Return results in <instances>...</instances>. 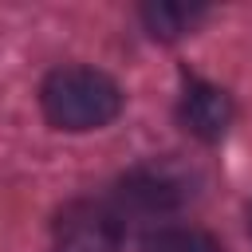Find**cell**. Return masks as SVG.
Returning <instances> with one entry per match:
<instances>
[{
  "instance_id": "cell-1",
  "label": "cell",
  "mask_w": 252,
  "mask_h": 252,
  "mask_svg": "<svg viewBox=\"0 0 252 252\" xmlns=\"http://www.w3.org/2000/svg\"><path fill=\"white\" fill-rule=\"evenodd\" d=\"M43 114L59 130H98L122 110V91L110 75L94 67H59L39 91Z\"/></svg>"
},
{
  "instance_id": "cell-2",
  "label": "cell",
  "mask_w": 252,
  "mask_h": 252,
  "mask_svg": "<svg viewBox=\"0 0 252 252\" xmlns=\"http://www.w3.org/2000/svg\"><path fill=\"white\" fill-rule=\"evenodd\" d=\"M126 220L106 201H71L55 213L51 252H118Z\"/></svg>"
},
{
  "instance_id": "cell-3",
  "label": "cell",
  "mask_w": 252,
  "mask_h": 252,
  "mask_svg": "<svg viewBox=\"0 0 252 252\" xmlns=\"http://www.w3.org/2000/svg\"><path fill=\"white\" fill-rule=\"evenodd\" d=\"M189 197V185L181 173L165 169V165H142V169H130L122 181H118V217H165L173 213L177 205H185Z\"/></svg>"
},
{
  "instance_id": "cell-4",
  "label": "cell",
  "mask_w": 252,
  "mask_h": 252,
  "mask_svg": "<svg viewBox=\"0 0 252 252\" xmlns=\"http://www.w3.org/2000/svg\"><path fill=\"white\" fill-rule=\"evenodd\" d=\"M177 118L181 126L201 138V142H220L224 130L232 126V98L205 79H185L181 98H177Z\"/></svg>"
},
{
  "instance_id": "cell-5",
  "label": "cell",
  "mask_w": 252,
  "mask_h": 252,
  "mask_svg": "<svg viewBox=\"0 0 252 252\" xmlns=\"http://www.w3.org/2000/svg\"><path fill=\"white\" fill-rule=\"evenodd\" d=\"M205 16V8H189V4H146L142 20L146 32L154 39H181L185 32H193V24Z\"/></svg>"
},
{
  "instance_id": "cell-6",
  "label": "cell",
  "mask_w": 252,
  "mask_h": 252,
  "mask_svg": "<svg viewBox=\"0 0 252 252\" xmlns=\"http://www.w3.org/2000/svg\"><path fill=\"white\" fill-rule=\"evenodd\" d=\"M146 252H220V244L201 228H165L146 244Z\"/></svg>"
},
{
  "instance_id": "cell-7",
  "label": "cell",
  "mask_w": 252,
  "mask_h": 252,
  "mask_svg": "<svg viewBox=\"0 0 252 252\" xmlns=\"http://www.w3.org/2000/svg\"><path fill=\"white\" fill-rule=\"evenodd\" d=\"M248 228H252V205H248Z\"/></svg>"
}]
</instances>
